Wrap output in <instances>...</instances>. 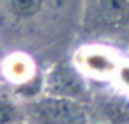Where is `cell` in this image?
<instances>
[{
    "label": "cell",
    "instance_id": "6",
    "mask_svg": "<svg viewBox=\"0 0 129 124\" xmlns=\"http://www.w3.org/2000/svg\"><path fill=\"white\" fill-rule=\"evenodd\" d=\"M47 87L54 93V96L75 98L79 93H82V83L70 70H52L51 78L47 80Z\"/></svg>",
    "mask_w": 129,
    "mask_h": 124
},
{
    "label": "cell",
    "instance_id": "2",
    "mask_svg": "<svg viewBox=\"0 0 129 124\" xmlns=\"http://www.w3.org/2000/svg\"><path fill=\"white\" fill-rule=\"evenodd\" d=\"M83 25L91 34L123 33L129 28V0H85Z\"/></svg>",
    "mask_w": 129,
    "mask_h": 124
},
{
    "label": "cell",
    "instance_id": "9",
    "mask_svg": "<svg viewBox=\"0 0 129 124\" xmlns=\"http://www.w3.org/2000/svg\"><path fill=\"white\" fill-rule=\"evenodd\" d=\"M2 61H3L2 59V46H0V65H2Z\"/></svg>",
    "mask_w": 129,
    "mask_h": 124
},
{
    "label": "cell",
    "instance_id": "7",
    "mask_svg": "<svg viewBox=\"0 0 129 124\" xmlns=\"http://www.w3.org/2000/svg\"><path fill=\"white\" fill-rule=\"evenodd\" d=\"M21 111L18 103L7 92H0V124H18Z\"/></svg>",
    "mask_w": 129,
    "mask_h": 124
},
{
    "label": "cell",
    "instance_id": "8",
    "mask_svg": "<svg viewBox=\"0 0 129 124\" xmlns=\"http://www.w3.org/2000/svg\"><path fill=\"white\" fill-rule=\"evenodd\" d=\"M116 80L119 82L123 88H126L129 92V62H121L119 69L116 72Z\"/></svg>",
    "mask_w": 129,
    "mask_h": 124
},
{
    "label": "cell",
    "instance_id": "5",
    "mask_svg": "<svg viewBox=\"0 0 129 124\" xmlns=\"http://www.w3.org/2000/svg\"><path fill=\"white\" fill-rule=\"evenodd\" d=\"M0 73L18 87H26L36 78V65L25 52H15L2 61Z\"/></svg>",
    "mask_w": 129,
    "mask_h": 124
},
{
    "label": "cell",
    "instance_id": "3",
    "mask_svg": "<svg viewBox=\"0 0 129 124\" xmlns=\"http://www.w3.org/2000/svg\"><path fill=\"white\" fill-rule=\"evenodd\" d=\"M29 114L36 124H88L87 113L74 98L47 96L29 105Z\"/></svg>",
    "mask_w": 129,
    "mask_h": 124
},
{
    "label": "cell",
    "instance_id": "4",
    "mask_svg": "<svg viewBox=\"0 0 129 124\" xmlns=\"http://www.w3.org/2000/svg\"><path fill=\"white\" fill-rule=\"evenodd\" d=\"M75 62L80 72L88 73L95 78L116 77L121 61L116 54L100 46H85L75 54Z\"/></svg>",
    "mask_w": 129,
    "mask_h": 124
},
{
    "label": "cell",
    "instance_id": "1",
    "mask_svg": "<svg viewBox=\"0 0 129 124\" xmlns=\"http://www.w3.org/2000/svg\"><path fill=\"white\" fill-rule=\"evenodd\" d=\"M59 7V0H0V26L7 34L26 36L46 28Z\"/></svg>",
    "mask_w": 129,
    "mask_h": 124
}]
</instances>
